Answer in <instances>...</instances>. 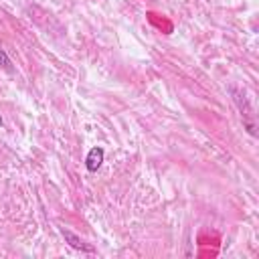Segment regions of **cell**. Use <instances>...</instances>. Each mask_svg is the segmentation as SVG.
<instances>
[{
    "label": "cell",
    "mask_w": 259,
    "mask_h": 259,
    "mask_svg": "<svg viewBox=\"0 0 259 259\" xmlns=\"http://www.w3.org/2000/svg\"><path fill=\"white\" fill-rule=\"evenodd\" d=\"M229 91H231V95H233V99H235V103H237V107H239V111H241V115H243L245 130H247L251 136H255V134H257V127H255V121H253V107L249 105L245 93H243L241 89H237V87H229Z\"/></svg>",
    "instance_id": "cell-1"
},
{
    "label": "cell",
    "mask_w": 259,
    "mask_h": 259,
    "mask_svg": "<svg viewBox=\"0 0 259 259\" xmlns=\"http://www.w3.org/2000/svg\"><path fill=\"white\" fill-rule=\"evenodd\" d=\"M61 235H63L65 243H69L73 249H77V251H83V253H95V247H93V245H89V243H85V241H83L81 237H77L73 231H69V229L61 227Z\"/></svg>",
    "instance_id": "cell-2"
},
{
    "label": "cell",
    "mask_w": 259,
    "mask_h": 259,
    "mask_svg": "<svg viewBox=\"0 0 259 259\" xmlns=\"http://www.w3.org/2000/svg\"><path fill=\"white\" fill-rule=\"evenodd\" d=\"M103 160H105L103 148H101V146L91 148V150L87 152V156H85V168H87V172H97V170L101 168Z\"/></svg>",
    "instance_id": "cell-3"
},
{
    "label": "cell",
    "mask_w": 259,
    "mask_h": 259,
    "mask_svg": "<svg viewBox=\"0 0 259 259\" xmlns=\"http://www.w3.org/2000/svg\"><path fill=\"white\" fill-rule=\"evenodd\" d=\"M0 67H4L6 71H12V63H10V57L4 53V49L0 47Z\"/></svg>",
    "instance_id": "cell-4"
},
{
    "label": "cell",
    "mask_w": 259,
    "mask_h": 259,
    "mask_svg": "<svg viewBox=\"0 0 259 259\" xmlns=\"http://www.w3.org/2000/svg\"><path fill=\"white\" fill-rule=\"evenodd\" d=\"M2 125H4V119H2V115H0V127H2Z\"/></svg>",
    "instance_id": "cell-5"
}]
</instances>
